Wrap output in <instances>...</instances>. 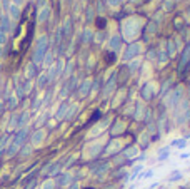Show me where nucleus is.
Masks as SVG:
<instances>
[{
  "label": "nucleus",
  "mask_w": 190,
  "mask_h": 189,
  "mask_svg": "<svg viewBox=\"0 0 190 189\" xmlns=\"http://www.w3.org/2000/svg\"><path fill=\"white\" fill-rule=\"evenodd\" d=\"M105 25V19L104 17H98V20H97V27H104Z\"/></svg>",
  "instance_id": "f257e3e1"
}]
</instances>
